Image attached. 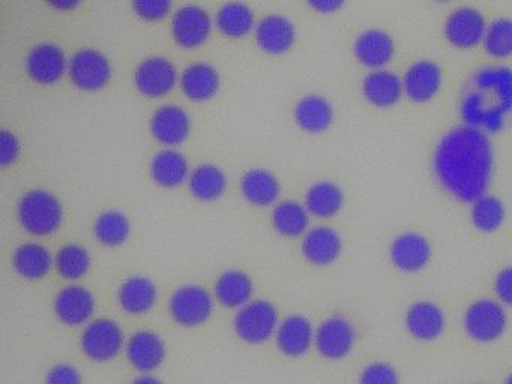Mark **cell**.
Returning <instances> with one entry per match:
<instances>
[{
    "label": "cell",
    "instance_id": "cell-1",
    "mask_svg": "<svg viewBox=\"0 0 512 384\" xmlns=\"http://www.w3.org/2000/svg\"><path fill=\"white\" fill-rule=\"evenodd\" d=\"M433 173L449 197L472 204L487 194L493 179L494 150L490 138L469 125L446 132L434 149Z\"/></svg>",
    "mask_w": 512,
    "mask_h": 384
},
{
    "label": "cell",
    "instance_id": "cell-2",
    "mask_svg": "<svg viewBox=\"0 0 512 384\" xmlns=\"http://www.w3.org/2000/svg\"><path fill=\"white\" fill-rule=\"evenodd\" d=\"M460 113L466 125L485 134L502 131L512 113V69L487 66L476 71L464 89Z\"/></svg>",
    "mask_w": 512,
    "mask_h": 384
},
{
    "label": "cell",
    "instance_id": "cell-3",
    "mask_svg": "<svg viewBox=\"0 0 512 384\" xmlns=\"http://www.w3.org/2000/svg\"><path fill=\"white\" fill-rule=\"evenodd\" d=\"M463 329L472 341L491 344L508 329V312L499 300H473L463 315Z\"/></svg>",
    "mask_w": 512,
    "mask_h": 384
},
{
    "label": "cell",
    "instance_id": "cell-4",
    "mask_svg": "<svg viewBox=\"0 0 512 384\" xmlns=\"http://www.w3.org/2000/svg\"><path fill=\"white\" fill-rule=\"evenodd\" d=\"M61 203L52 192L44 189L29 191L19 203V219L23 227L35 236H47L58 230L62 222Z\"/></svg>",
    "mask_w": 512,
    "mask_h": 384
},
{
    "label": "cell",
    "instance_id": "cell-5",
    "mask_svg": "<svg viewBox=\"0 0 512 384\" xmlns=\"http://www.w3.org/2000/svg\"><path fill=\"white\" fill-rule=\"evenodd\" d=\"M487 20L479 9L460 6L446 18L443 33L446 41L458 50H472L484 41Z\"/></svg>",
    "mask_w": 512,
    "mask_h": 384
},
{
    "label": "cell",
    "instance_id": "cell-6",
    "mask_svg": "<svg viewBox=\"0 0 512 384\" xmlns=\"http://www.w3.org/2000/svg\"><path fill=\"white\" fill-rule=\"evenodd\" d=\"M278 314L266 300L247 303L235 317V330L239 338L250 344H262L277 330Z\"/></svg>",
    "mask_w": 512,
    "mask_h": 384
},
{
    "label": "cell",
    "instance_id": "cell-7",
    "mask_svg": "<svg viewBox=\"0 0 512 384\" xmlns=\"http://www.w3.org/2000/svg\"><path fill=\"white\" fill-rule=\"evenodd\" d=\"M433 258V246L424 234L406 231L398 234L389 246V260L400 272L413 275L422 272Z\"/></svg>",
    "mask_w": 512,
    "mask_h": 384
},
{
    "label": "cell",
    "instance_id": "cell-8",
    "mask_svg": "<svg viewBox=\"0 0 512 384\" xmlns=\"http://www.w3.org/2000/svg\"><path fill=\"white\" fill-rule=\"evenodd\" d=\"M68 74L74 86L85 92H97L109 84L112 66L100 51L85 48L77 51L68 62Z\"/></svg>",
    "mask_w": 512,
    "mask_h": 384
},
{
    "label": "cell",
    "instance_id": "cell-9",
    "mask_svg": "<svg viewBox=\"0 0 512 384\" xmlns=\"http://www.w3.org/2000/svg\"><path fill=\"white\" fill-rule=\"evenodd\" d=\"M356 342V330L353 324L341 315L326 318L316 330L317 351L325 359L341 360L352 353Z\"/></svg>",
    "mask_w": 512,
    "mask_h": 384
},
{
    "label": "cell",
    "instance_id": "cell-10",
    "mask_svg": "<svg viewBox=\"0 0 512 384\" xmlns=\"http://www.w3.org/2000/svg\"><path fill=\"white\" fill-rule=\"evenodd\" d=\"M124 345V333L115 321L101 318L86 327L82 335V348L89 359L109 362L115 359Z\"/></svg>",
    "mask_w": 512,
    "mask_h": 384
},
{
    "label": "cell",
    "instance_id": "cell-11",
    "mask_svg": "<svg viewBox=\"0 0 512 384\" xmlns=\"http://www.w3.org/2000/svg\"><path fill=\"white\" fill-rule=\"evenodd\" d=\"M170 312L176 323L194 327L205 323L212 314V299L199 285H185L170 300Z\"/></svg>",
    "mask_w": 512,
    "mask_h": 384
},
{
    "label": "cell",
    "instance_id": "cell-12",
    "mask_svg": "<svg viewBox=\"0 0 512 384\" xmlns=\"http://www.w3.org/2000/svg\"><path fill=\"white\" fill-rule=\"evenodd\" d=\"M404 326L416 341L433 342L445 332L446 315L437 303L418 300L407 308Z\"/></svg>",
    "mask_w": 512,
    "mask_h": 384
},
{
    "label": "cell",
    "instance_id": "cell-13",
    "mask_svg": "<svg viewBox=\"0 0 512 384\" xmlns=\"http://www.w3.org/2000/svg\"><path fill=\"white\" fill-rule=\"evenodd\" d=\"M442 68L433 60L421 59L407 68L403 77L404 95L416 104L436 98L442 89Z\"/></svg>",
    "mask_w": 512,
    "mask_h": 384
},
{
    "label": "cell",
    "instance_id": "cell-14",
    "mask_svg": "<svg viewBox=\"0 0 512 384\" xmlns=\"http://www.w3.org/2000/svg\"><path fill=\"white\" fill-rule=\"evenodd\" d=\"M137 89L149 98H161L172 92L178 80L175 65L166 57H148L134 74Z\"/></svg>",
    "mask_w": 512,
    "mask_h": 384
},
{
    "label": "cell",
    "instance_id": "cell-15",
    "mask_svg": "<svg viewBox=\"0 0 512 384\" xmlns=\"http://www.w3.org/2000/svg\"><path fill=\"white\" fill-rule=\"evenodd\" d=\"M353 54L371 71L385 69L395 56L394 38L382 29L364 30L353 44Z\"/></svg>",
    "mask_w": 512,
    "mask_h": 384
},
{
    "label": "cell",
    "instance_id": "cell-16",
    "mask_svg": "<svg viewBox=\"0 0 512 384\" xmlns=\"http://www.w3.org/2000/svg\"><path fill=\"white\" fill-rule=\"evenodd\" d=\"M211 29V17L197 5L184 6L173 17V38L184 48H197L205 44Z\"/></svg>",
    "mask_w": 512,
    "mask_h": 384
},
{
    "label": "cell",
    "instance_id": "cell-17",
    "mask_svg": "<svg viewBox=\"0 0 512 384\" xmlns=\"http://www.w3.org/2000/svg\"><path fill=\"white\" fill-rule=\"evenodd\" d=\"M26 69L35 83L49 86L61 80L68 69V60L62 48L46 42L32 48L26 59Z\"/></svg>",
    "mask_w": 512,
    "mask_h": 384
},
{
    "label": "cell",
    "instance_id": "cell-18",
    "mask_svg": "<svg viewBox=\"0 0 512 384\" xmlns=\"http://www.w3.org/2000/svg\"><path fill=\"white\" fill-rule=\"evenodd\" d=\"M362 95L376 108H392L404 95L403 80L389 69H377L362 80Z\"/></svg>",
    "mask_w": 512,
    "mask_h": 384
},
{
    "label": "cell",
    "instance_id": "cell-19",
    "mask_svg": "<svg viewBox=\"0 0 512 384\" xmlns=\"http://www.w3.org/2000/svg\"><path fill=\"white\" fill-rule=\"evenodd\" d=\"M343 252V239L331 227H316L305 234L302 254L314 266H329L340 258Z\"/></svg>",
    "mask_w": 512,
    "mask_h": 384
},
{
    "label": "cell",
    "instance_id": "cell-20",
    "mask_svg": "<svg viewBox=\"0 0 512 384\" xmlns=\"http://www.w3.org/2000/svg\"><path fill=\"white\" fill-rule=\"evenodd\" d=\"M190 117L178 105H164L151 119V132L155 140L166 146H178L190 134Z\"/></svg>",
    "mask_w": 512,
    "mask_h": 384
},
{
    "label": "cell",
    "instance_id": "cell-21",
    "mask_svg": "<svg viewBox=\"0 0 512 384\" xmlns=\"http://www.w3.org/2000/svg\"><path fill=\"white\" fill-rule=\"evenodd\" d=\"M256 39L265 53L284 54L295 44V26L283 15H268L257 24Z\"/></svg>",
    "mask_w": 512,
    "mask_h": 384
},
{
    "label": "cell",
    "instance_id": "cell-22",
    "mask_svg": "<svg viewBox=\"0 0 512 384\" xmlns=\"http://www.w3.org/2000/svg\"><path fill=\"white\" fill-rule=\"evenodd\" d=\"M56 315L68 326L86 323L94 314L95 299L91 291L80 285L64 288L56 297Z\"/></svg>",
    "mask_w": 512,
    "mask_h": 384
},
{
    "label": "cell",
    "instance_id": "cell-23",
    "mask_svg": "<svg viewBox=\"0 0 512 384\" xmlns=\"http://www.w3.org/2000/svg\"><path fill=\"white\" fill-rule=\"evenodd\" d=\"M316 339L313 324L302 315H292L280 324L277 330L278 348L286 356H304Z\"/></svg>",
    "mask_w": 512,
    "mask_h": 384
},
{
    "label": "cell",
    "instance_id": "cell-24",
    "mask_svg": "<svg viewBox=\"0 0 512 384\" xmlns=\"http://www.w3.org/2000/svg\"><path fill=\"white\" fill-rule=\"evenodd\" d=\"M295 120L302 131L308 134H322L334 123V107L320 95H307L296 104Z\"/></svg>",
    "mask_w": 512,
    "mask_h": 384
},
{
    "label": "cell",
    "instance_id": "cell-25",
    "mask_svg": "<svg viewBox=\"0 0 512 384\" xmlns=\"http://www.w3.org/2000/svg\"><path fill=\"white\" fill-rule=\"evenodd\" d=\"M127 353L134 368L142 372H151L163 363L166 345L157 333L142 330L128 342Z\"/></svg>",
    "mask_w": 512,
    "mask_h": 384
},
{
    "label": "cell",
    "instance_id": "cell-26",
    "mask_svg": "<svg viewBox=\"0 0 512 384\" xmlns=\"http://www.w3.org/2000/svg\"><path fill=\"white\" fill-rule=\"evenodd\" d=\"M181 87L191 101L203 102L214 98L220 89V75L209 63L199 62L188 66L181 77Z\"/></svg>",
    "mask_w": 512,
    "mask_h": 384
},
{
    "label": "cell",
    "instance_id": "cell-27",
    "mask_svg": "<svg viewBox=\"0 0 512 384\" xmlns=\"http://www.w3.org/2000/svg\"><path fill=\"white\" fill-rule=\"evenodd\" d=\"M344 206V192L337 183L322 180L314 183L305 195V207L316 218H332Z\"/></svg>",
    "mask_w": 512,
    "mask_h": 384
},
{
    "label": "cell",
    "instance_id": "cell-28",
    "mask_svg": "<svg viewBox=\"0 0 512 384\" xmlns=\"http://www.w3.org/2000/svg\"><path fill=\"white\" fill-rule=\"evenodd\" d=\"M119 302L130 314H145L157 302V288L151 279L145 276H133L122 284L119 290Z\"/></svg>",
    "mask_w": 512,
    "mask_h": 384
},
{
    "label": "cell",
    "instance_id": "cell-29",
    "mask_svg": "<svg viewBox=\"0 0 512 384\" xmlns=\"http://www.w3.org/2000/svg\"><path fill=\"white\" fill-rule=\"evenodd\" d=\"M152 179L163 188H176L188 177V162L182 153L166 149L151 162Z\"/></svg>",
    "mask_w": 512,
    "mask_h": 384
},
{
    "label": "cell",
    "instance_id": "cell-30",
    "mask_svg": "<svg viewBox=\"0 0 512 384\" xmlns=\"http://www.w3.org/2000/svg\"><path fill=\"white\" fill-rule=\"evenodd\" d=\"M217 299L229 308H242L253 296V281L241 270H229L215 284Z\"/></svg>",
    "mask_w": 512,
    "mask_h": 384
},
{
    "label": "cell",
    "instance_id": "cell-31",
    "mask_svg": "<svg viewBox=\"0 0 512 384\" xmlns=\"http://www.w3.org/2000/svg\"><path fill=\"white\" fill-rule=\"evenodd\" d=\"M242 194L254 206H268L280 195V182L268 170H251L241 182Z\"/></svg>",
    "mask_w": 512,
    "mask_h": 384
},
{
    "label": "cell",
    "instance_id": "cell-32",
    "mask_svg": "<svg viewBox=\"0 0 512 384\" xmlns=\"http://www.w3.org/2000/svg\"><path fill=\"white\" fill-rule=\"evenodd\" d=\"M13 263L23 278L41 279L52 269V255L40 243H26L14 252Z\"/></svg>",
    "mask_w": 512,
    "mask_h": 384
},
{
    "label": "cell",
    "instance_id": "cell-33",
    "mask_svg": "<svg viewBox=\"0 0 512 384\" xmlns=\"http://www.w3.org/2000/svg\"><path fill=\"white\" fill-rule=\"evenodd\" d=\"M506 218L505 204L494 195L484 194L470 206V221L481 233L490 234L502 227Z\"/></svg>",
    "mask_w": 512,
    "mask_h": 384
},
{
    "label": "cell",
    "instance_id": "cell-34",
    "mask_svg": "<svg viewBox=\"0 0 512 384\" xmlns=\"http://www.w3.org/2000/svg\"><path fill=\"white\" fill-rule=\"evenodd\" d=\"M188 180L191 194L200 201L218 200L226 191V176L217 165H200L190 174Z\"/></svg>",
    "mask_w": 512,
    "mask_h": 384
},
{
    "label": "cell",
    "instance_id": "cell-35",
    "mask_svg": "<svg viewBox=\"0 0 512 384\" xmlns=\"http://www.w3.org/2000/svg\"><path fill=\"white\" fill-rule=\"evenodd\" d=\"M272 224L278 233L286 237H298L307 231L310 212L298 201H284L275 207Z\"/></svg>",
    "mask_w": 512,
    "mask_h": 384
},
{
    "label": "cell",
    "instance_id": "cell-36",
    "mask_svg": "<svg viewBox=\"0 0 512 384\" xmlns=\"http://www.w3.org/2000/svg\"><path fill=\"white\" fill-rule=\"evenodd\" d=\"M217 24L227 38H242L254 27L253 11L245 3H226L218 12Z\"/></svg>",
    "mask_w": 512,
    "mask_h": 384
},
{
    "label": "cell",
    "instance_id": "cell-37",
    "mask_svg": "<svg viewBox=\"0 0 512 384\" xmlns=\"http://www.w3.org/2000/svg\"><path fill=\"white\" fill-rule=\"evenodd\" d=\"M482 47L493 59L512 57V18L500 17L491 21L487 26Z\"/></svg>",
    "mask_w": 512,
    "mask_h": 384
},
{
    "label": "cell",
    "instance_id": "cell-38",
    "mask_svg": "<svg viewBox=\"0 0 512 384\" xmlns=\"http://www.w3.org/2000/svg\"><path fill=\"white\" fill-rule=\"evenodd\" d=\"M95 236L106 246H119L130 236V221L118 210H107L95 221Z\"/></svg>",
    "mask_w": 512,
    "mask_h": 384
},
{
    "label": "cell",
    "instance_id": "cell-39",
    "mask_svg": "<svg viewBox=\"0 0 512 384\" xmlns=\"http://www.w3.org/2000/svg\"><path fill=\"white\" fill-rule=\"evenodd\" d=\"M56 266L64 278L79 279L88 273L89 267H91V257L83 246L71 243L59 251L58 257H56Z\"/></svg>",
    "mask_w": 512,
    "mask_h": 384
},
{
    "label": "cell",
    "instance_id": "cell-40",
    "mask_svg": "<svg viewBox=\"0 0 512 384\" xmlns=\"http://www.w3.org/2000/svg\"><path fill=\"white\" fill-rule=\"evenodd\" d=\"M359 384H401L397 369L386 362H373L362 369Z\"/></svg>",
    "mask_w": 512,
    "mask_h": 384
},
{
    "label": "cell",
    "instance_id": "cell-41",
    "mask_svg": "<svg viewBox=\"0 0 512 384\" xmlns=\"http://www.w3.org/2000/svg\"><path fill=\"white\" fill-rule=\"evenodd\" d=\"M136 14L145 21H160L167 17L172 0H133Z\"/></svg>",
    "mask_w": 512,
    "mask_h": 384
},
{
    "label": "cell",
    "instance_id": "cell-42",
    "mask_svg": "<svg viewBox=\"0 0 512 384\" xmlns=\"http://www.w3.org/2000/svg\"><path fill=\"white\" fill-rule=\"evenodd\" d=\"M494 291H496L497 300L505 306H512V264L503 267L496 278H494Z\"/></svg>",
    "mask_w": 512,
    "mask_h": 384
},
{
    "label": "cell",
    "instance_id": "cell-43",
    "mask_svg": "<svg viewBox=\"0 0 512 384\" xmlns=\"http://www.w3.org/2000/svg\"><path fill=\"white\" fill-rule=\"evenodd\" d=\"M46 384H83L82 375L74 366L62 363V365H56L55 368L50 369Z\"/></svg>",
    "mask_w": 512,
    "mask_h": 384
},
{
    "label": "cell",
    "instance_id": "cell-44",
    "mask_svg": "<svg viewBox=\"0 0 512 384\" xmlns=\"http://www.w3.org/2000/svg\"><path fill=\"white\" fill-rule=\"evenodd\" d=\"M20 155V143L13 132L4 131L0 134V164L7 167L13 164Z\"/></svg>",
    "mask_w": 512,
    "mask_h": 384
},
{
    "label": "cell",
    "instance_id": "cell-45",
    "mask_svg": "<svg viewBox=\"0 0 512 384\" xmlns=\"http://www.w3.org/2000/svg\"><path fill=\"white\" fill-rule=\"evenodd\" d=\"M347 0H307L308 6L319 14L329 15L340 11Z\"/></svg>",
    "mask_w": 512,
    "mask_h": 384
},
{
    "label": "cell",
    "instance_id": "cell-46",
    "mask_svg": "<svg viewBox=\"0 0 512 384\" xmlns=\"http://www.w3.org/2000/svg\"><path fill=\"white\" fill-rule=\"evenodd\" d=\"M47 3L58 11H73L82 3V0H47Z\"/></svg>",
    "mask_w": 512,
    "mask_h": 384
},
{
    "label": "cell",
    "instance_id": "cell-47",
    "mask_svg": "<svg viewBox=\"0 0 512 384\" xmlns=\"http://www.w3.org/2000/svg\"><path fill=\"white\" fill-rule=\"evenodd\" d=\"M131 384H163L160 380H157L155 377H151V375H143V377L136 378Z\"/></svg>",
    "mask_w": 512,
    "mask_h": 384
},
{
    "label": "cell",
    "instance_id": "cell-48",
    "mask_svg": "<svg viewBox=\"0 0 512 384\" xmlns=\"http://www.w3.org/2000/svg\"><path fill=\"white\" fill-rule=\"evenodd\" d=\"M503 384H512V372L508 375V377H506L505 383Z\"/></svg>",
    "mask_w": 512,
    "mask_h": 384
},
{
    "label": "cell",
    "instance_id": "cell-49",
    "mask_svg": "<svg viewBox=\"0 0 512 384\" xmlns=\"http://www.w3.org/2000/svg\"><path fill=\"white\" fill-rule=\"evenodd\" d=\"M434 2L446 3V2H449V0H434Z\"/></svg>",
    "mask_w": 512,
    "mask_h": 384
}]
</instances>
